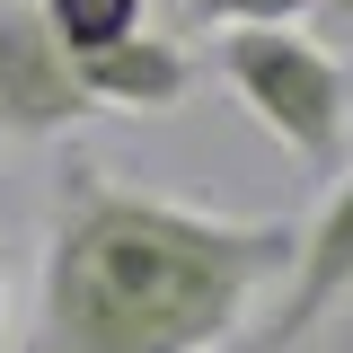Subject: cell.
<instances>
[{
	"instance_id": "52a82bcc",
	"label": "cell",
	"mask_w": 353,
	"mask_h": 353,
	"mask_svg": "<svg viewBox=\"0 0 353 353\" xmlns=\"http://www.w3.org/2000/svg\"><path fill=\"white\" fill-rule=\"evenodd\" d=\"M309 0H194V18H212V27H239V18H301Z\"/></svg>"
},
{
	"instance_id": "3957f363",
	"label": "cell",
	"mask_w": 353,
	"mask_h": 353,
	"mask_svg": "<svg viewBox=\"0 0 353 353\" xmlns=\"http://www.w3.org/2000/svg\"><path fill=\"white\" fill-rule=\"evenodd\" d=\"M97 88L80 80V53L53 36L44 0H0V132L9 141H53V132L97 124Z\"/></svg>"
},
{
	"instance_id": "ba28073f",
	"label": "cell",
	"mask_w": 353,
	"mask_h": 353,
	"mask_svg": "<svg viewBox=\"0 0 353 353\" xmlns=\"http://www.w3.org/2000/svg\"><path fill=\"white\" fill-rule=\"evenodd\" d=\"M309 18H318V27H336V36H353V0H309Z\"/></svg>"
},
{
	"instance_id": "5b68a950",
	"label": "cell",
	"mask_w": 353,
	"mask_h": 353,
	"mask_svg": "<svg viewBox=\"0 0 353 353\" xmlns=\"http://www.w3.org/2000/svg\"><path fill=\"white\" fill-rule=\"evenodd\" d=\"M80 80L97 88V106H106V115H176V106H185V88H194V53H185L176 36L132 27V36L80 53Z\"/></svg>"
},
{
	"instance_id": "277c9868",
	"label": "cell",
	"mask_w": 353,
	"mask_h": 353,
	"mask_svg": "<svg viewBox=\"0 0 353 353\" xmlns=\"http://www.w3.org/2000/svg\"><path fill=\"white\" fill-rule=\"evenodd\" d=\"M345 301H353V168L327 185V203H318V221L301 230V248H292V265H283L274 301L248 318V336H239L230 353H292V345H309Z\"/></svg>"
},
{
	"instance_id": "30bf717a",
	"label": "cell",
	"mask_w": 353,
	"mask_h": 353,
	"mask_svg": "<svg viewBox=\"0 0 353 353\" xmlns=\"http://www.w3.org/2000/svg\"><path fill=\"white\" fill-rule=\"evenodd\" d=\"M0 141H9V132H0Z\"/></svg>"
},
{
	"instance_id": "6da1fadb",
	"label": "cell",
	"mask_w": 353,
	"mask_h": 353,
	"mask_svg": "<svg viewBox=\"0 0 353 353\" xmlns=\"http://www.w3.org/2000/svg\"><path fill=\"white\" fill-rule=\"evenodd\" d=\"M301 248L292 221H230L62 159L44 283L18 353H230Z\"/></svg>"
},
{
	"instance_id": "8992f818",
	"label": "cell",
	"mask_w": 353,
	"mask_h": 353,
	"mask_svg": "<svg viewBox=\"0 0 353 353\" xmlns=\"http://www.w3.org/2000/svg\"><path fill=\"white\" fill-rule=\"evenodd\" d=\"M44 18H53V36L71 53H97V44L141 27V0H44Z\"/></svg>"
},
{
	"instance_id": "9c48e42d",
	"label": "cell",
	"mask_w": 353,
	"mask_h": 353,
	"mask_svg": "<svg viewBox=\"0 0 353 353\" xmlns=\"http://www.w3.org/2000/svg\"><path fill=\"white\" fill-rule=\"evenodd\" d=\"M0 336H9V274H0Z\"/></svg>"
},
{
	"instance_id": "7a4b0ae2",
	"label": "cell",
	"mask_w": 353,
	"mask_h": 353,
	"mask_svg": "<svg viewBox=\"0 0 353 353\" xmlns=\"http://www.w3.org/2000/svg\"><path fill=\"white\" fill-rule=\"evenodd\" d=\"M221 80L230 97L256 115L301 168H336L345 159V132H353V80L345 62L327 53V44H309L292 18H239V27H221Z\"/></svg>"
}]
</instances>
